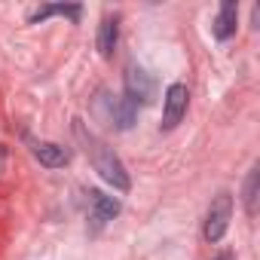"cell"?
<instances>
[{
    "label": "cell",
    "instance_id": "7",
    "mask_svg": "<svg viewBox=\"0 0 260 260\" xmlns=\"http://www.w3.org/2000/svg\"><path fill=\"white\" fill-rule=\"evenodd\" d=\"M28 144H31V153L40 159V166H46V169H61V166H68V159H71V153L61 147V144H52V141H34V138H28Z\"/></svg>",
    "mask_w": 260,
    "mask_h": 260
},
{
    "label": "cell",
    "instance_id": "3",
    "mask_svg": "<svg viewBox=\"0 0 260 260\" xmlns=\"http://www.w3.org/2000/svg\"><path fill=\"white\" fill-rule=\"evenodd\" d=\"M98 110L110 119V125H116L119 132H128L138 119V107L128 101L125 95H110V92H101L98 98Z\"/></svg>",
    "mask_w": 260,
    "mask_h": 260
},
{
    "label": "cell",
    "instance_id": "8",
    "mask_svg": "<svg viewBox=\"0 0 260 260\" xmlns=\"http://www.w3.org/2000/svg\"><path fill=\"white\" fill-rule=\"evenodd\" d=\"M236 22H239V4H236V0H223L220 10H217V19L211 25L214 37L217 40H230L236 34Z\"/></svg>",
    "mask_w": 260,
    "mask_h": 260
},
{
    "label": "cell",
    "instance_id": "2",
    "mask_svg": "<svg viewBox=\"0 0 260 260\" xmlns=\"http://www.w3.org/2000/svg\"><path fill=\"white\" fill-rule=\"evenodd\" d=\"M230 217H233V196L217 193L214 202L208 205V214H205V223H202V239L208 245H217L230 230Z\"/></svg>",
    "mask_w": 260,
    "mask_h": 260
},
{
    "label": "cell",
    "instance_id": "5",
    "mask_svg": "<svg viewBox=\"0 0 260 260\" xmlns=\"http://www.w3.org/2000/svg\"><path fill=\"white\" fill-rule=\"evenodd\" d=\"M187 104H190V92L184 83H172L166 89V104H162V128L169 132V128H175L184 113H187Z\"/></svg>",
    "mask_w": 260,
    "mask_h": 260
},
{
    "label": "cell",
    "instance_id": "4",
    "mask_svg": "<svg viewBox=\"0 0 260 260\" xmlns=\"http://www.w3.org/2000/svg\"><path fill=\"white\" fill-rule=\"evenodd\" d=\"M122 83H125V98L132 101L135 107H138V104H150V101H153L156 83H153V77H150L144 68H138V64H125Z\"/></svg>",
    "mask_w": 260,
    "mask_h": 260
},
{
    "label": "cell",
    "instance_id": "10",
    "mask_svg": "<svg viewBox=\"0 0 260 260\" xmlns=\"http://www.w3.org/2000/svg\"><path fill=\"white\" fill-rule=\"evenodd\" d=\"M49 16H64V19H71V22H80V16H83V7L80 4H46V7H40V10H34L31 16H28V25H37V22H46Z\"/></svg>",
    "mask_w": 260,
    "mask_h": 260
},
{
    "label": "cell",
    "instance_id": "11",
    "mask_svg": "<svg viewBox=\"0 0 260 260\" xmlns=\"http://www.w3.org/2000/svg\"><path fill=\"white\" fill-rule=\"evenodd\" d=\"M257 187H260V166L254 162L251 166V172H248V178H245V211H248V217H254L257 214Z\"/></svg>",
    "mask_w": 260,
    "mask_h": 260
},
{
    "label": "cell",
    "instance_id": "12",
    "mask_svg": "<svg viewBox=\"0 0 260 260\" xmlns=\"http://www.w3.org/2000/svg\"><path fill=\"white\" fill-rule=\"evenodd\" d=\"M214 260H236V254H233V251H220Z\"/></svg>",
    "mask_w": 260,
    "mask_h": 260
},
{
    "label": "cell",
    "instance_id": "9",
    "mask_svg": "<svg viewBox=\"0 0 260 260\" xmlns=\"http://www.w3.org/2000/svg\"><path fill=\"white\" fill-rule=\"evenodd\" d=\"M116 43H119V22H116V16H104L101 25H98L95 46H98V52H101L104 58H110L113 49H116Z\"/></svg>",
    "mask_w": 260,
    "mask_h": 260
},
{
    "label": "cell",
    "instance_id": "6",
    "mask_svg": "<svg viewBox=\"0 0 260 260\" xmlns=\"http://www.w3.org/2000/svg\"><path fill=\"white\" fill-rule=\"evenodd\" d=\"M89 220H92V230L98 233L107 220H113L116 214H119V199H113V196H107V193H101V190H89Z\"/></svg>",
    "mask_w": 260,
    "mask_h": 260
},
{
    "label": "cell",
    "instance_id": "1",
    "mask_svg": "<svg viewBox=\"0 0 260 260\" xmlns=\"http://www.w3.org/2000/svg\"><path fill=\"white\" fill-rule=\"evenodd\" d=\"M74 135H77V141L83 144V150H86V156L92 159V169L113 187V190H119V193H125L128 187H132V178H128V172H125V166L119 162V156L98 138V135H92L89 128H86V122L83 119H74Z\"/></svg>",
    "mask_w": 260,
    "mask_h": 260
}]
</instances>
